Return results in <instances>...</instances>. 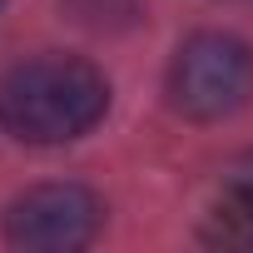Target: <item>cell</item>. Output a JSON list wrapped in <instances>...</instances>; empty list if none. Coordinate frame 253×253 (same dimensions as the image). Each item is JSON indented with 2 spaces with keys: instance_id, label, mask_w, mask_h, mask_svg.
Instances as JSON below:
<instances>
[{
  "instance_id": "5b68a950",
  "label": "cell",
  "mask_w": 253,
  "mask_h": 253,
  "mask_svg": "<svg viewBox=\"0 0 253 253\" xmlns=\"http://www.w3.org/2000/svg\"><path fill=\"white\" fill-rule=\"evenodd\" d=\"M0 5H5V0H0Z\"/></svg>"
},
{
  "instance_id": "7a4b0ae2",
  "label": "cell",
  "mask_w": 253,
  "mask_h": 253,
  "mask_svg": "<svg viewBox=\"0 0 253 253\" xmlns=\"http://www.w3.org/2000/svg\"><path fill=\"white\" fill-rule=\"evenodd\" d=\"M253 94V50L238 35L204 30L189 35L169 65V104L184 119L213 124L248 104Z\"/></svg>"
},
{
  "instance_id": "3957f363",
  "label": "cell",
  "mask_w": 253,
  "mask_h": 253,
  "mask_svg": "<svg viewBox=\"0 0 253 253\" xmlns=\"http://www.w3.org/2000/svg\"><path fill=\"white\" fill-rule=\"evenodd\" d=\"M104 223V204L84 184H40L5 209V238L35 253L84 248Z\"/></svg>"
},
{
  "instance_id": "277c9868",
  "label": "cell",
  "mask_w": 253,
  "mask_h": 253,
  "mask_svg": "<svg viewBox=\"0 0 253 253\" xmlns=\"http://www.w3.org/2000/svg\"><path fill=\"white\" fill-rule=\"evenodd\" d=\"M204 233H209L213 243H253V159L238 164V169L223 179Z\"/></svg>"
},
{
  "instance_id": "6da1fadb",
  "label": "cell",
  "mask_w": 253,
  "mask_h": 253,
  "mask_svg": "<svg viewBox=\"0 0 253 253\" xmlns=\"http://www.w3.org/2000/svg\"><path fill=\"white\" fill-rule=\"evenodd\" d=\"M109 109V80L80 55H35L0 80V129L20 144H70Z\"/></svg>"
}]
</instances>
